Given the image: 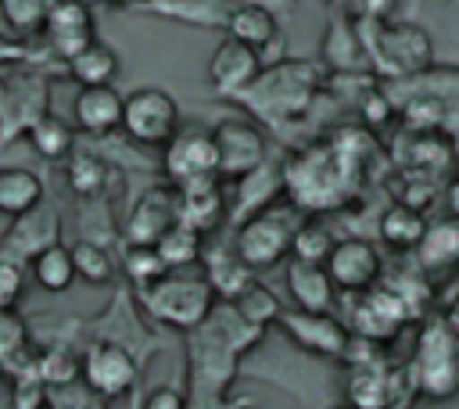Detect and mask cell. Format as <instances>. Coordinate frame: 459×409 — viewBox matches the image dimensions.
<instances>
[{
  "label": "cell",
  "instance_id": "cell-1",
  "mask_svg": "<svg viewBox=\"0 0 459 409\" xmlns=\"http://www.w3.org/2000/svg\"><path fill=\"white\" fill-rule=\"evenodd\" d=\"M140 301L158 323H169V326H179V330H197L212 316L215 291L204 280V273L190 276V273L169 269L154 283L140 287Z\"/></svg>",
  "mask_w": 459,
  "mask_h": 409
},
{
  "label": "cell",
  "instance_id": "cell-2",
  "mask_svg": "<svg viewBox=\"0 0 459 409\" xmlns=\"http://www.w3.org/2000/svg\"><path fill=\"white\" fill-rule=\"evenodd\" d=\"M294 212H298L294 204H265L255 215H247L244 222H237L233 251L251 273L273 269L290 255V240L298 230Z\"/></svg>",
  "mask_w": 459,
  "mask_h": 409
},
{
  "label": "cell",
  "instance_id": "cell-3",
  "mask_svg": "<svg viewBox=\"0 0 459 409\" xmlns=\"http://www.w3.org/2000/svg\"><path fill=\"white\" fill-rule=\"evenodd\" d=\"M412 377L430 398H452L459 391V337L445 326V319H434L420 330Z\"/></svg>",
  "mask_w": 459,
  "mask_h": 409
},
{
  "label": "cell",
  "instance_id": "cell-4",
  "mask_svg": "<svg viewBox=\"0 0 459 409\" xmlns=\"http://www.w3.org/2000/svg\"><path fill=\"white\" fill-rule=\"evenodd\" d=\"M179 126V104L161 86H140L122 100V129L140 147H165Z\"/></svg>",
  "mask_w": 459,
  "mask_h": 409
},
{
  "label": "cell",
  "instance_id": "cell-5",
  "mask_svg": "<svg viewBox=\"0 0 459 409\" xmlns=\"http://www.w3.org/2000/svg\"><path fill=\"white\" fill-rule=\"evenodd\" d=\"M308 90H312L308 65L305 61H283L269 72L262 68V75L240 93V100H247L265 118H280V115L301 111L305 100H308Z\"/></svg>",
  "mask_w": 459,
  "mask_h": 409
},
{
  "label": "cell",
  "instance_id": "cell-6",
  "mask_svg": "<svg viewBox=\"0 0 459 409\" xmlns=\"http://www.w3.org/2000/svg\"><path fill=\"white\" fill-rule=\"evenodd\" d=\"M215 154H219V179L237 183L265 161V133L251 118H219L212 129Z\"/></svg>",
  "mask_w": 459,
  "mask_h": 409
},
{
  "label": "cell",
  "instance_id": "cell-7",
  "mask_svg": "<svg viewBox=\"0 0 459 409\" xmlns=\"http://www.w3.org/2000/svg\"><path fill=\"white\" fill-rule=\"evenodd\" d=\"M161 172L172 187H183L201 176H219V154H215L212 129L179 126L176 136L161 147Z\"/></svg>",
  "mask_w": 459,
  "mask_h": 409
},
{
  "label": "cell",
  "instance_id": "cell-8",
  "mask_svg": "<svg viewBox=\"0 0 459 409\" xmlns=\"http://www.w3.org/2000/svg\"><path fill=\"white\" fill-rule=\"evenodd\" d=\"M136 373H140V366H136L133 352L126 344H118V341H93L79 355V377L100 398L126 395L136 384Z\"/></svg>",
  "mask_w": 459,
  "mask_h": 409
},
{
  "label": "cell",
  "instance_id": "cell-9",
  "mask_svg": "<svg viewBox=\"0 0 459 409\" xmlns=\"http://www.w3.org/2000/svg\"><path fill=\"white\" fill-rule=\"evenodd\" d=\"M280 330L305 352L312 355H326V359H341L348 355L351 334L341 319H333L330 312H305V309H283L276 316Z\"/></svg>",
  "mask_w": 459,
  "mask_h": 409
},
{
  "label": "cell",
  "instance_id": "cell-10",
  "mask_svg": "<svg viewBox=\"0 0 459 409\" xmlns=\"http://www.w3.org/2000/svg\"><path fill=\"white\" fill-rule=\"evenodd\" d=\"M326 273L337 291L362 294L380 280V251L366 237H341L326 255Z\"/></svg>",
  "mask_w": 459,
  "mask_h": 409
},
{
  "label": "cell",
  "instance_id": "cell-11",
  "mask_svg": "<svg viewBox=\"0 0 459 409\" xmlns=\"http://www.w3.org/2000/svg\"><path fill=\"white\" fill-rule=\"evenodd\" d=\"M43 39L50 47L54 57L68 61L75 57L82 47H90L93 36V14L86 0H54L47 22H43Z\"/></svg>",
  "mask_w": 459,
  "mask_h": 409
},
{
  "label": "cell",
  "instance_id": "cell-12",
  "mask_svg": "<svg viewBox=\"0 0 459 409\" xmlns=\"http://www.w3.org/2000/svg\"><path fill=\"white\" fill-rule=\"evenodd\" d=\"M262 75V54L240 39H222L208 61V83L219 97H240Z\"/></svg>",
  "mask_w": 459,
  "mask_h": 409
},
{
  "label": "cell",
  "instance_id": "cell-13",
  "mask_svg": "<svg viewBox=\"0 0 459 409\" xmlns=\"http://www.w3.org/2000/svg\"><path fill=\"white\" fill-rule=\"evenodd\" d=\"M179 222L176 212V187L172 183H158L151 190H143V197L129 208L126 219V244H158L165 230H172Z\"/></svg>",
  "mask_w": 459,
  "mask_h": 409
},
{
  "label": "cell",
  "instance_id": "cell-14",
  "mask_svg": "<svg viewBox=\"0 0 459 409\" xmlns=\"http://www.w3.org/2000/svg\"><path fill=\"white\" fill-rule=\"evenodd\" d=\"M176 212L183 226L208 237L226 219V183L219 176H201L176 187Z\"/></svg>",
  "mask_w": 459,
  "mask_h": 409
},
{
  "label": "cell",
  "instance_id": "cell-15",
  "mask_svg": "<svg viewBox=\"0 0 459 409\" xmlns=\"http://www.w3.org/2000/svg\"><path fill=\"white\" fill-rule=\"evenodd\" d=\"M377 50L380 61L394 72H416L430 61V39L423 36V29L409 25V22H380L377 25Z\"/></svg>",
  "mask_w": 459,
  "mask_h": 409
},
{
  "label": "cell",
  "instance_id": "cell-16",
  "mask_svg": "<svg viewBox=\"0 0 459 409\" xmlns=\"http://www.w3.org/2000/svg\"><path fill=\"white\" fill-rule=\"evenodd\" d=\"M122 100L126 97L115 86H79L72 104L75 129L86 136H104L122 129Z\"/></svg>",
  "mask_w": 459,
  "mask_h": 409
},
{
  "label": "cell",
  "instance_id": "cell-17",
  "mask_svg": "<svg viewBox=\"0 0 459 409\" xmlns=\"http://www.w3.org/2000/svg\"><path fill=\"white\" fill-rule=\"evenodd\" d=\"M333 280L326 273V265L319 262H301L290 258L287 262V294L294 298V309L305 312H330L333 309Z\"/></svg>",
  "mask_w": 459,
  "mask_h": 409
},
{
  "label": "cell",
  "instance_id": "cell-18",
  "mask_svg": "<svg viewBox=\"0 0 459 409\" xmlns=\"http://www.w3.org/2000/svg\"><path fill=\"white\" fill-rule=\"evenodd\" d=\"M50 244H57V219H54V212H47V208L36 204L32 212H25V215L14 219V226L7 233V240L0 244V251L11 255V258H18V262H29L43 248H50Z\"/></svg>",
  "mask_w": 459,
  "mask_h": 409
},
{
  "label": "cell",
  "instance_id": "cell-19",
  "mask_svg": "<svg viewBox=\"0 0 459 409\" xmlns=\"http://www.w3.org/2000/svg\"><path fill=\"white\" fill-rule=\"evenodd\" d=\"M405 319V305H402V294L394 291H362V301L355 305V330L366 337V341H380L387 334L398 330V323Z\"/></svg>",
  "mask_w": 459,
  "mask_h": 409
},
{
  "label": "cell",
  "instance_id": "cell-20",
  "mask_svg": "<svg viewBox=\"0 0 459 409\" xmlns=\"http://www.w3.org/2000/svg\"><path fill=\"white\" fill-rule=\"evenodd\" d=\"M226 36L230 39H240V43H247V47H255L258 54L265 50V47H273L276 43V36H280V25H276V14L273 11H265V7H258V4H233L230 7V14H226Z\"/></svg>",
  "mask_w": 459,
  "mask_h": 409
},
{
  "label": "cell",
  "instance_id": "cell-21",
  "mask_svg": "<svg viewBox=\"0 0 459 409\" xmlns=\"http://www.w3.org/2000/svg\"><path fill=\"white\" fill-rule=\"evenodd\" d=\"M283 190V169L262 161L255 172H247L244 179H237V197H233V222H244L247 215H255L258 208L273 204V197Z\"/></svg>",
  "mask_w": 459,
  "mask_h": 409
},
{
  "label": "cell",
  "instance_id": "cell-22",
  "mask_svg": "<svg viewBox=\"0 0 459 409\" xmlns=\"http://www.w3.org/2000/svg\"><path fill=\"white\" fill-rule=\"evenodd\" d=\"M201 265H204V280L212 283V291L219 294V298H226V301H233L255 276H251V269L237 258V251H230V248H208L204 244V251H201Z\"/></svg>",
  "mask_w": 459,
  "mask_h": 409
},
{
  "label": "cell",
  "instance_id": "cell-23",
  "mask_svg": "<svg viewBox=\"0 0 459 409\" xmlns=\"http://www.w3.org/2000/svg\"><path fill=\"white\" fill-rule=\"evenodd\" d=\"M43 201V179L22 165H0V215H25Z\"/></svg>",
  "mask_w": 459,
  "mask_h": 409
},
{
  "label": "cell",
  "instance_id": "cell-24",
  "mask_svg": "<svg viewBox=\"0 0 459 409\" xmlns=\"http://www.w3.org/2000/svg\"><path fill=\"white\" fill-rule=\"evenodd\" d=\"M348 405L351 409H387L391 405V377L380 362H373V359L351 362Z\"/></svg>",
  "mask_w": 459,
  "mask_h": 409
},
{
  "label": "cell",
  "instance_id": "cell-25",
  "mask_svg": "<svg viewBox=\"0 0 459 409\" xmlns=\"http://www.w3.org/2000/svg\"><path fill=\"white\" fill-rule=\"evenodd\" d=\"M68 65V75L79 83V86H115V79H118V54L108 47V43H100V39H93L90 47H82L75 57H68L65 61Z\"/></svg>",
  "mask_w": 459,
  "mask_h": 409
},
{
  "label": "cell",
  "instance_id": "cell-26",
  "mask_svg": "<svg viewBox=\"0 0 459 409\" xmlns=\"http://www.w3.org/2000/svg\"><path fill=\"white\" fill-rule=\"evenodd\" d=\"M416 255H420V265H423V269L455 265V262H459V215L427 226L423 240L416 244Z\"/></svg>",
  "mask_w": 459,
  "mask_h": 409
},
{
  "label": "cell",
  "instance_id": "cell-27",
  "mask_svg": "<svg viewBox=\"0 0 459 409\" xmlns=\"http://www.w3.org/2000/svg\"><path fill=\"white\" fill-rule=\"evenodd\" d=\"M423 233H427V219L412 204H394L380 215V237H384V244H391L398 251H416Z\"/></svg>",
  "mask_w": 459,
  "mask_h": 409
},
{
  "label": "cell",
  "instance_id": "cell-28",
  "mask_svg": "<svg viewBox=\"0 0 459 409\" xmlns=\"http://www.w3.org/2000/svg\"><path fill=\"white\" fill-rule=\"evenodd\" d=\"M25 136H29V144H32V151H36L39 158H50V161L68 158L72 147H75V133H72V126L61 122L57 115H50V111H43V115L25 129Z\"/></svg>",
  "mask_w": 459,
  "mask_h": 409
},
{
  "label": "cell",
  "instance_id": "cell-29",
  "mask_svg": "<svg viewBox=\"0 0 459 409\" xmlns=\"http://www.w3.org/2000/svg\"><path fill=\"white\" fill-rule=\"evenodd\" d=\"M65 179L79 197H93L108 187V161L97 151H75L65 158Z\"/></svg>",
  "mask_w": 459,
  "mask_h": 409
},
{
  "label": "cell",
  "instance_id": "cell-30",
  "mask_svg": "<svg viewBox=\"0 0 459 409\" xmlns=\"http://www.w3.org/2000/svg\"><path fill=\"white\" fill-rule=\"evenodd\" d=\"M32 280H36L43 291H50V294L68 291V287H72V280H75L72 251H68L61 240H57V244H50V248H43V251L32 258Z\"/></svg>",
  "mask_w": 459,
  "mask_h": 409
},
{
  "label": "cell",
  "instance_id": "cell-31",
  "mask_svg": "<svg viewBox=\"0 0 459 409\" xmlns=\"http://www.w3.org/2000/svg\"><path fill=\"white\" fill-rule=\"evenodd\" d=\"M154 248H158V255H161V262H165L169 269H186V265L201 262L204 237H201L197 230H190V226L176 222L172 230H165V233H161V240H158Z\"/></svg>",
  "mask_w": 459,
  "mask_h": 409
},
{
  "label": "cell",
  "instance_id": "cell-32",
  "mask_svg": "<svg viewBox=\"0 0 459 409\" xmlns=\"http://www.w3.org/2000/svg\"><path fill=\"white\" fill-rule=\"evenodd\" d=\"M68 251H72V265H75V276H79V280H86V283H93V287H104V283L115 280V262H111L108 248H100L97 240L82 237V240H75Z\"/></svg>",
  "mask_w": 459,
  "mask_h": 409
},
{
  "label": "cell",
  "instance_id": "cell-33",
  "mask_svg": "<svg viewBox=\"0 0 459 409\" xmlns=\"http://www.w3.org/2000/svg\"><path fill=\"white\" fill-rule=\"evenodd\" d=\"M233 309H237V316L244 319V323H251V326H265V323H276V316L283 312V305L276 301V294L269 291V287H262V283H247L237 298H233Z\"/></svg>",
  "mask_w": 459,
  "mask_h": 409
},
{
  "label": "cell",
  "instance_id": "cell-34",
  "mask_svg": "<svg viewBox=\"0 0 459 409\" xmlns=\"http://www.w3.org/2000/svg\"><path fill=\"white\" fill-rule=\"evenodd\" d=\"M29 355V326L14 309H0V370L11 373Z\"/></svg>",
  "mask_w": 459,
  "mask_h": 409
},
{
  "label": "cell",
  "instance_id": "cell-35",
  "mask_svg": "<svg viewBox=\"0 0 459 409\" xmlns=\"http://www.w3.org/2000/svg\"><path fill=\"white\" fill-rule=\"evenodd\" d=\"M333 244H337V240H333V233H330V226H326V222H319V219H305V222H298V230H294L290 258L319 262V265H323Z\"/></svg>",
  "mask_w": 459,
  "mask_h": 409
},
{
  "label": "cell",
  "instance_id": "cell-36",
  "mask_svg": "<svg viewBox=\"0 0 459 409\" xmlns=\"http://www.w3.org/2000/svg\"><path fill=\"white\" fill-rule=\"evenodd\" d=\"M54 0H0V14L11 32L18 36H36L43 32V22L50 14Z\"/></svg>",
  "mask_w": 459,
  "mask_h": 409
},
{
  "label": "cell",
  "instance_id": "cell-37",
  "mask_svg": "<svg viewBox=\"0 0 459 409\" xmlns=\"http://www.w3.org/2000/svg\"><path fill=\"white\" fill-rule=\"evenodd\" d=\"M122 265H126V276H129L136 287H147V283H154L158 276L169 273V265L161 262V255H158L154 244H129Z\"/></svg>",
  "mask_w": 459,
  "mask_h": 409
},
{
  "label": "cell",
  "instance_id": "cell-38",
  "mask_svg": "<svg viewBox=\"0 0 459 409\" xmlns=\"http://www.w3.org/2000/svg\"><path fill=\"white\" fill-rule=\"evenodd\" d=\"M25 291V262L0 251V309H14Z\"/></svg>",
  "mask_w": 459,
  "mask_h": 409
},
{
  "label": "cell",
  "instance_id": "cell-39",
  "mask_svg": "<svg viewBox=\"0 0 459 409\" xmlns=\"http://www.w3.org/2000/svg\"><path fill=\"white\" fill-rule=\"evenodd\" d=\"M140 409H186V398H183V391L161 384V387H154V391L143 398Z\"/></svg>",
  "mask_w": 459,
  "mask_h": 409
},
{
  "label": "cell",
  "instance_id": "cell-40",
  "mask_svg": "<svg viewBox=\"0 0 459 409\" xmlns=\"http://www.w3.org/2000/svg\"><path fill=\"white\" fill-rule=\"evenodd\" d=\"M445 326H448V330L459 337V294H455V298H452V305L445 309Z\"/></svg>",
  "mask_w": 459,
  "mask_h": 409
},
{
  "label": "cell",
  "instance_id": "cell-41",
  "mask_svg": "<svg viewBox=\"0 0 459 409\" xmlns=\"http://www.w3.org/2000/svg\"><path fill=\"white\" fill-rule=\"evenodd\" d=\"M244 4H258V7H265V11H273V14H276V11H283L290 0H244Z\"/></svg>",
  "mask_w": 459,
  "mask_h": 409
},
{
  "label": "cell",
  "instance_id": "cell-42",
  "mask_svg": "<svg viewBox=\"0 0 459 409\" xmlns=\"http://www.w3.org/2000/svg\"><path fill=\"white\" fill-rule=\"evenodd\" d=\"M104 4H111V7H129V4H136V0H104Z\"/></svg>",
  "mask_w": 459,
  "mask_h": 409
}]
</instances>
